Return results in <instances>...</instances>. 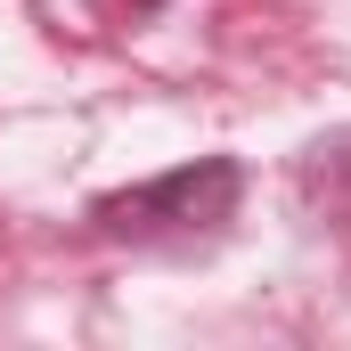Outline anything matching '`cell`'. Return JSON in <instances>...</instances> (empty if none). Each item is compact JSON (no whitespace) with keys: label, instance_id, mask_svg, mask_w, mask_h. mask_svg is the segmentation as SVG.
I'll return each instance as SVG.
<instances>
[{"label":"cell","instance_id":"1","mask_svg":"<svg viewBox=\"0 0 351 351\" xmlns=\"http://www.w3.org/2000/svg\"><path fill=\"white\" fill-rule=\"evenodd\" d=\"M237 196H245V172L229 164V156H196V164H180L164 180H139V188H114V196H98L90 204V229L98 237H204V229H221L229 213H237Z\"/></svg>","mask_w":351,"mask_h":351}]
</instances>
